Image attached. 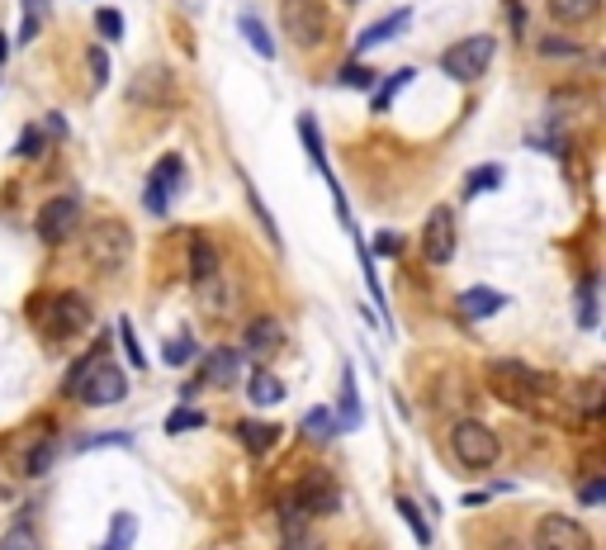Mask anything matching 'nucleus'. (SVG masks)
Wrapping results in <instances>:
<instances>
[{
    "instance_id": "obj_1",
    "label": "nucleus",
    "mask_w": 606,
    "mask_h": 550,
    "mask_svg": "<svg viewBox=\"0 0 606 550\" xmlns=\"http://www.w3.org/2000/svg\"><path fill=\"white\" fill-rule=\"evenodd\" d=\"M81 252H86V261L100 275H114L124 271L128 257H133V233H128L124 219H100L90 223V233L81 238Z\"/></svg>"
},
{
    "instance_id": "obj_2",
    "label": "nucleus",
    "mask_w": 606,
    "mask_h": 550,
    "mask_svg": "<svg viewBox=\"0 0 606 550\" xmlns=\"http://www.w3.org/2000/svg\"><path fill=\"white\" fill-rule=\"evenodd\" d=\"M450 451H455V460H460L464 470H493L502 456L493 427H483L479 418H464L450 427Z\"/></svg>"
},
{
    "instance_id": "obj_3",
    "label": "nucleus",
    "mask_w": 606,
    "mask_h": 550,
    "mask_svg": "<svg viewBox=\"0 0 606 550\" xmlns=\"http://www.w3.org/2000/svg\"><path fill=\"white\" fill-rule=\"evenodd\" d=\"M72 399H81V404H90V408H109V404H124L128 399V375L109 356H100L95 366L76 380V389H72Z\"/></svg>"
},
{
    "instance_id": "obj_4",
    "label": "nucleus",
    "mask_w": 606,
    "mask_h": 550,
    "mask_svg": "<svg viewBox=\"0 0 606 550\" xmlns=\"http://www.w3.org/2000/svg\"><path fill=\"white\" fill-rule=\"evenodd\" d=\"M280 24L294 48H318L327 38V10L322 0H280Z\"/></svg>"
},
{
    "instance_id": "obj_5",
    "label": "nucleus",
    "mask_w": 606,
    "mask_h": 550,
    "mask_svg": "<svg viewBox=\"0 0 606 550\" xmlns=\"http://www.w3.org/2000/svg\"><path fill=\"white\" fill-rule=\"evenodd\" d=\"M488 385H493V394L498 399H507V404H531L535 394L545 389V375L540 370H531L526 361H493L488 366Z\"/></svg>"
},
{
    "instance_id": "obj_6",
    "label": "nucleus",
    "mask_w": 606,
    "mask_h": 550,
    "mask_svg": "<svg viewBox=\"0 0 606 550\" xmlns=\"http://www.w3.org/2000/svg\"><path fill=\"white\" fill-rule=\"evenodd\" d=\"M493 38L488 34H474L464 38V43H455V48H446V57H441V72L450 76V81H460V86H469V81H479L483 72H488V62H493Z\"/></svg>"
},
{
    "instance_id": "obj_7",
    "label": "nucleus",
    "mask_w": 606,
    "mask_h": 550,
    "mask_svg": "<svg viewBox=\"0 0 606 550\" xmlns=\"http://www.w3.org/2000/svg\"><path fill=\"white\" fill-rule=\"evenodd\" d=\"M38 323H43V332H48V337H76L81 328H90L86 294H76V290L53 294V299L43 304V313H38Z\"/></svg>"
},
{
    "instance_id": "obj_8",
    "label": "nucleus",
    "mask_w": 606,
    "mask_h": 550,
    "mask_svg": "<svg viewBox=\"0 0 606 550\" xmlns=\"http://www.w3.org/2000/svg\"><path fill=\"white\" fill-rule=\"evenodd\" d=\"M535 550H592V532L583 522H573L569 513H545L531 532Z\"/></svg>"
},
{
    "instance_id": "obj_9",
    "label": "nucleus",
    "mask_w": 606,
    "mask_h": 550,
    "mask_svg": "<svg viewBox=\"0 0 606 550\" xmlns=\"http://www.w3.org/2000/svg\"><path fill=\"white\" fill-rule=\"evenodd\" d=\"M455 247H460V233H455V209L436 204V209L427 214V223H422V257H427L431 266H446V261H455Z\"/></svg>"
},
{
    "instance_id": "obj_10",
    "label": "nucleus",
    "mask_w": 606,
    "mask_h": 550,
    "mask_svg": "<svg viewBox=\"0 0 606 550\" xmlns=\"http://www.w3.org/2000/svg\"><path fill=\"white\" fill-rule=\"evenodd\" d=\"M76 223H81V200L76 195H53V200L38 209L34 233L43 242H67L76 233Z\"/></svg>"
},
{
    "instance_id": "obj_11",
    "label": "nucleus",
    "mask_w": 606,
    "mask_h": 550,
    "mask_svg": "<svg viewBox=\"0 0 606 550\" xmlns=\"http://www.w3.org/2000/svg\"><path fill=\"white\" fill-rule=\"evenodd\" d=\"M289 503H294L303 517H327V513H337V508H341V489H337V479H332V475L313 470V475L294 489Z\"/></svg>"
},
{
    "instance_id": "obj_12",
    "label": "nucleus",
    "mask_w": 606,
    "mask_h": 550,
    "mask_svg": "<svg viewBox=\"0 0 606 550\" xmlns=\"http://www.w3.org/2000/svg\"><path fill=\"white\" fill-rule=\"evenodd\" d=\"M237 370H242V351H232V347H218V351H209V361L199 366V375L190 380V385L180 389L185 399L190 394H199V389H214V385H232L237 380Z\"/></svg>"
},
{
    "instance_id": "obj_13",
    "label": "nucleus",
    "mask_w": 606,
    "mask_h": 550,
    "mask_svg": "<svg viewBox=\"0 0 606 550\" xmlns=\"http://www.w3.org/2000/svg\"><path fill=\"white\" fill-rule=\"evenodd\" d=\"M128 100H133V105H171V100H176V76L166 72V67H147V72L133 76Z\"/></svg>"
},
{
    "instance_id": "obj_14",
    "label": "nucleus",
    "mask_w": 606,
    "mask_h": 550,
    "mask_svg": "<svg viewBox=\"0 0 606 550\" xmlns=\"http://www.w3.org/2000/svg\"><path fill=\"white\" fill-rule=\"evenodd\" d=\"M498 309H507V294H498V290H488V285H474V290H464L460 294V313L464 318H493Z\"/></svg>"
},
{
    "instance_id": "obj_15",
    "label": "nucleus",
    "mask_w": 606,
    "mask_h": 550,
    "mask_svg": "<svg viewBox=\"0 0 606 550\" xmlns=\"http://www.w3.org/2000/svg\"><path fill=\"white\" fill-rule=\"evenodd\" d=\"M190 280H195L199 290L218 280V252L209 238H190Z\"/></svg>"
},
{
    "instance_id": "obj_16",
    "label": "nucleus",
    "mask_w": 606,
    "mask_h": 550,
    "mask_svg": "<svg viewBox=\"0 0 606 550\" xmlns=\"http://www.w3.org/2000/svg\"><path fill=\"white\" fill-rule=\"evenodd\" d=\"M412 24V10H393L389 19H379V24H370L365 34L356 38V53H370V48H379V43H389L393 34H403Z\"/></svg>"
},
{
    "instance_id": "obj_17",
    "label": "nucleus",
    "mask_w": 606,
    "mask_h": 550,
    "mask_svg": "<svg viewBox=\"0 0 606 550\" xmlns=\"http://www.w3.org/2000/svg\"><path fill=\"white\" fill-rule=\"evenodd\" d=\"M285 347V328L275 323V318H256L247 328V351H256V356H270V351Z\"/></svg>"
},
{
    "instance_id": "obj_18",
    "label": "nucleus",
    "mask_w": 606,
    "mask_h": 550,
    "mask_svg": "<svg viewBox=\"0 0 606 550\" xmlns=\"http://www.w3.org/2000/svg\"><path fill=\"white\" fill-rule=\"evenodd\" d=\"M237 437H242V446H247L251 456H266L270 446L280 441V427H275V422H242Z\"/></svg>"
},
{
    "instance_id": "obj_19",
    "label": "nucleus",
    "mask_w": 606,
    "mask_h": 550,
    "mask_svg": "<svg viewBox=\"0 0 606 550\" xmlns=\"http://www.w3.org/2000/svg\"><path fill=\"white\" fill-rule=\"evenodd\" d=\"M597 10H602V0H550V15L559 24H588L597 19Z\"/></svg>"
},
{
    "instance_id": "obj_20",
    "label": "nucleus",
    "mask_w": 606,
    "mask_h": 550,
    "mask_svg": "<svg viewBox=\"0 0 606 550\" xmlns=\"http://www.w3.org/2000/svg\"><path fill=\"white\" fill-rule=\"evenodd\" d=\"M237 29H242V38L251 43V53H261L266 62L275 57V38H270V29L256 15H242V19H237Z\"/></svg>"
},
{
    "instance_id": "obj_21",
    "label": "nucleus",
    "mask_w": 606,
    "mask_h": 550,
    "mask_svg": "<svg viewBox=\"0 0 606 550\" xmlns=\"http://www.w3.org/2000/svg\"><path fill=\"white\" fill-rule=\"evenodd\" d=\"M360 422V399H356V370L346 366V375H341V418H337V427L341 432H351Z\"/></svg>"
},
{
    "instance_id": "obj_22",
    "label": "nucleus",
    "mask_w": 606,
    "mask_h": 550,
    "mask_svg": "<svg viewBox=\"0 0 606 550\" xmlns=\"http://www.w3.org/2000/svg\"><path fill=\"white\" fill-rule=\"evenodd\" d=\"M251 404H280V399H285V385H280V380H275V375H270V370H256V375H251Z\"/></svg>"
},
{
    "instance_id": "obj_23",
    "label": "nucleus",
    "mask_w": 606,
    "mask_h": 550,
    "mask_svg": "<svg viewBox=\"0 0 606 550\" xmlns=\"http://www.w3.org/2000/svg\"><path fill=\"white\" fill-rule=\"evenodd\" d=\"M299 138H303V147H308V157H313V166H318L322 176H327V152H322L318 119H313V114H303V119H299Z\"/></svg>"
},
{
    "instance_id": "obj_24",
    "label": "nucleus",
    "mask_w": 606,
    "mask_h": 550,
    "mask_svg": "<svg viewBox=\"0 0 606 550\" xmlns=\"http://www.w3.org/2000/svg\"><path fill=\"white\" fill-rule=\"evenodd\" d=\"M133 536H138V517L119 513V517H114V527H109V541L100 550H128V546H133Z\"/></svg>"
},
{
    "instance_id": "obj_25",
    "label": "nucleus",
    "mask_w": 606,
    "mask_h": 550,
    "mask_svg": "<svg viewBox=\"0 0 606 550\" xmlns=\"http://www.w3.org/2000/svg\"><path fill=\"white\" fill-rule=\"evenodd\" d=\"M180 181H185V166H180V157H161V166L152 171V185H161L166 195H176Z\"/></svg>"
},
{
    "instance_id": "obj_26",
    "label": "nucleus",
    "mask_w": 606,
    "mask_h": 550,
    "mask_svg": "<svg viewBox=\"0 0 606 550\" xmlns=\"http://www.w3.org/2000/svg\"><path fill=\"white\" fill-rule=\"evenodd\" d=\"M398 513H403V522L412 527L417 546H431V527H427V517L417 513V503H412V498H398Z\"/></svg>"
},
{
    "instance_id": "obj_27",
    "label": "nucleus",
    "mask_w": 606,
    "mask_h": 550,
    "mask_svg": "<svg viewBox=\"0 0 606 550\" xmlns=\"http://www.w3.org/2000/svg\"><path fill=\"white\" fill-rule=\"evenodd\" d=\"M0 550H43V546H38V536L29 522H15L10 532L0 536Z\"/></svg>"
},
{
    "instance_id": "obj_28",
    "label": "nucleus",
    "mask_w": 606,
    "mask_h": 550,
    "mask_svg": "<svg viewBox=\"0 0 606 550\" xmlns=\"http://www.w3.org/2000/svg\"><path fill=\"white\" fill-rule=\"evenodd\" d=\"M502 185V166H479L474 176H469V185H464V195L474 200V195H483V190H498Z\"/></svg>"
},
{
    "instance_id": "obj_29",
    "label": "nucleus",
    "mask_w": 606,
    "mask_h": 550,
    "mask_svg": "<svg viewBox=\"0 0 606 550\" xmlns=\"http://www.w3.org/2000/svg\"><path fill=\"white\" fill-rule=\"evenodd\" d=\"M199 351H195V337L185 332V337H171V347H166V366H190Z\"/></svg>"
},
{
    "instance_id": "obj_30",
    "label": "nucleus",
    "mask_w": 606,
    "mask_h": 550,
    "mask_svg": "<svg viewBox=\"0 0 606 550\" xmlns=\"http://www.w3.org/2000/svg\"><path fill=\"white\" fill-rule=\"evenodd\" d=\"M190 427H204V413H199V408H176V413H171V418H166V432H171V437H180V432H190Z\"/></svg>"
},
{
    "instance_id": "obj_31",
    "label": "nucleus",
    "mask_w": 606,
    "mask_h": 550,
    "mask_svg": "<svg viewBox=\"0 0 606 550\" xmlns=\"http://www.w3.org/2000/svg\"><path fill=\"white\" fill-rule=\"evenodd\" d=\"M303 432H308L313 441H327L332 432H337V427H332V413H327V408H313V413L303 418Z\"/></svg>"
},
{
    "instance_id": "obj_32",
    "label": "nucleus",
    "mask_w": 606,
    "mask_h": 550,
    "mask_svg": "<svg viewBox=\"0 0 606 550\" xmlns=\"http://www.w3.org/2000/svg\"><path fill=\"white\" fill-rule=\"evenodd\" d=\"M408 81H412V67H403V72H393L389 81H384V91L375 95V110H389V105H393V95L403 91V86H408Z\"/></svg>"
},
{
    "instance_id": "obj_33",
    "label": "nucleus",
    "mask_w": 606,
    "mask_h": 550,
    "mask_svg": "<svg viewBox=\"0 0 606 550\" xmlns=\"http://www.w3.org/2000/svg\"><path fill=\"white\" fill-rule=\"evenodd\" d=\"M540 57H578V43L550 34V38H540Z\"/></svg>"
},
{
    "instance_id": "obj_34",
    "label": "nucleus",
    "mask_w": 606,
    "mask_h": 550,
    "mask_svg": "<svg viewBox=\"0 0 606 550\" xmlns=\"http://www.w3.org/2000/svg\"><path fill=\"white\" fill-rule=\"evenodd\" d=\"M53 441H43V446H34V451H29V465H24V470H29V475H43V470H48V465H53Z\"/></svg>"
},
{
    "instance_id": "obj_35",
    "label": "nucleus",
    "mask_w": 606,
    "mask_h": 550,
    "mask_svg": "<svg viewBox=\"0 0 606 550\" xmlns=\"http://www.w3.org/2000/svg\"><path fill=\"white\" fill-rule=\"evenodd\" d=\"M95 24H100V34L105 38H124V15H119V10H100Z\"/></svg>"
},
{
    "instance_id": "obj_36",
    "label": "nucleus",
    "mask_w": 606,
    "mask_h": 550,
    "mask_svg": "<svg viewBox=\"0 0 606 550\" xmlns=\"http://www.w3.org/2000/svg\"><path fill=\"white\" fill-rule=\"evenodd\" d=\"M43 143H48V138H43V129H38V124H34V129H29V133H24V138H19V147H15V152H19V157H24V162H29V157H38V152H43Z\"/></svg>"
},
{
    "instance_id": "obj_37",
    "label": "nucleus",
    "mask_w": 606,
    "mask_h": 550,
    "mask_svg": "<svg viewBox=\"0 0 606 550\" xmlns=\"http://www.w3.org/2000/svg\"><path fill=\"white\" fill-rule=\"evenodd\" d=\"M90 76H95V91H100V86H109V57H105V48H90Z\"/></svg>"
},
{
    "instance_id": "obj_38",
    "label": "nucleus",
    "mask_w": 606,
    "mask_h": 550,
    "mask_svg": "<svg viewBox=\"0 0 606 550\" xmlns=\"http://www.w3.org/2000/svg\"><path fill=\"white\" fill-rule=\"evenodd\" d=\"M341 86H375V72H365V67H341Z\"/></svg>"
},
{
    "instance_id": "obj_39",
    "label": "nucleus",
    "mask_w": 606,
    "mask_h": 550,
    "mask_svg": "<svg viewBox=\"0 0 606 550\" xmlns=\"http://www.w3.org/2000/svg\"><path fill=\"white\" fill-rule=\"evenodd\" d=\"M597 408H602V385H597V380H588V385H583V413H588V418H597Z\"/></svg>"
},
{
    "instance_id": "obj_40",
    "label": "nucleus",
    "mask_w": 606,
    "mask_h": 550,
    "mask_svg": "<svg viewBox=\"0 0 606 550\" xmlns=\"http://www.w3.org/2000/svg\"><path fill=\"white\" fill-rule=\"evenodd\" d=\"M119 337H124L128 361H133V366H143V351H138V337H133V328H128V323H119Z\"/></svg>"
},
{
    "instance_id": "obj_41",
    "label": "nucleus",
    "mask_w": 606,
    "mask_h": 550,
    "mask_svg": "<svg viewBox=\"0 0 606 550\" xmlns=\"http://www.w3.org/2000/svg\"><path fill=\"white\" fill-rule=\"evenodd\" d=\"M606 498V479H592V484H583V508H597Z\"/></svg>"
},
{
    "instance_id": "obj_42",
    "label": "nucleus",
    "mask_w": 606,
    "mask_h": 550,
    "mask_svg": "<svg viewBox=\"0 0 606 550\" xmlns=\"http://www.w3.org/2000/svg\"><path fill=\"white\" fill-rule=\"evenodd\" d=\"M128 432H109V437H90V441H81V451H90V446H128Z\"/></svg>"
},
{
    "instance_id": "obj_43",
    "label": "nucleus",
    "mask_w": 606,
    "mask_h": 550,
    "mask_svg": "<svg viewBox=\"0 0 606 550\" xmlns=\"http://www.w3.org/2000/svg\"><path fill=\"white\" fill-rule=\"evenodd\" d=\"M379 252L393 257V252H398V233H379Z\"/></svg>"
},
{
    "instance_id": "obj_44",
    "label": "nucleus",
    "mask_w": 606,
    "mask_h": 550,
    "mask_svg": "<svg viewBox=\"0 0 606 550\" xmlns=\"http://www.w3.org/2000/svg\"><path fill=\"white\" fill-rule=\"evenodd\" d=\"M48 133H57V138L67 133V124H62V114H48Z\"/></svg>"
},
{
    "instance_id": "obj_45",
    "label": "nucleus",
    "mask_w": 606,
    "mask_h": 550,
    "mask_svg": "<svg viewBox=\"0 0 606 550\" xmlns=\"http://www.w3.org/2000/svg\"><path fill=\"white\" fill-rule=\"evenodd\" d=\"M493 550H521V546L512 541V536H498V541H493Z\"/></svg>"
},
{
    "instance_id": "obj_46",
    "label": "nucleus",
    "mask_w": 606,
    "mask_h": 550,
    "mask_svg": "<svg viewBox=\"0 0 606 550\" xmlns=\"http://www.w3.org/2000/svg\"><path fill=\"white\" fill-rule=\"evenodd\" d=\"M5 57H10V38L0 34V62H5Z\"/></svg>"
}]
</instances>
